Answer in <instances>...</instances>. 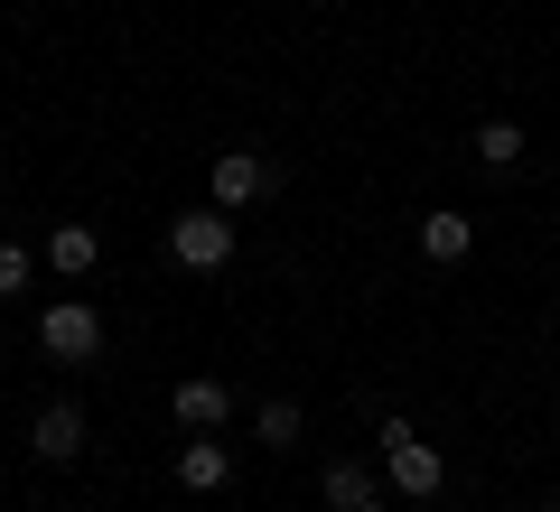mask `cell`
<instances>
[{"mask_svg":"<svg viewBox=\"0 0 560 512\" xmlns=\"http://www.w3.org/2000/svg\"><path fill=\"white\" fill-rule=\"evenodd\" d=\"M168 261H187V271H224V261H234V215H224V205L178 215V224H168Z\"/></svg>","mask_w":560,"mask_h":512,"instance_id":"obj_1","label":"cell"},{"mask_svg":"<svg viewBox=\"0 0 560 512\" xmlns=\"http://www.w3.org/2000/svg\"><path fill=\"white\" fill-rule=\"evenodd\" d=\"M38 345H47L57 364H94V345H103V317L84 308V298H57V308L38 317Z\"/></svg>","mask_w":560,"mask_h":512,"instance_id":"obj_2","label":"cell"},{"mask_svg":"<svg viewBox=\"0 0 560 512\" xmlns=\"http://www.w3.org/2000/svg\"><path fill=\"white\" fill-rule=\"evenodd\" d=\"M383 456H393V485L411 493V503H430V493H440V456L420 448V438L401 429V419H393V429H383Z\"/></svg>","mask_w":560,"mask_h":512,"instance_id":"obj_3","label":"cell"},{"mask_svg":"<svg viewBox=\"0 0 560 512\" xmlns=\"http://www.w3.org/2000/svg\"><path fill=\"white\" fill-rule=\"evenodd\" d=\"M28 448H38L47 466H66V456L84 448V410H75V401H47V410H38V429H28Z\"/></svg>","mask_w":560,"mask_h":512,"instance_id":"obj_4","label":"cell"},{"mask_svg":"<svg viewBox=\"0 0 560 512\" xmlns=\"http://www.w3.org/2000/svg\"><path fill=\"white\" fill-rule=\"evenodd\" d=\"M261 187H271V168H261L253 150H224V158H215V205H224V215H234V205H253Z\"/></svg>","mask_w":560,"mask_h":512,"instance_id":"obj_5","label":"cell"},{"mask_svg":"<svg viewBox=\"0 0 560 512\" xmlns=\"http://www.w3.org/2000/svg\"><path fill=\"white\" fill-rule=\"evenodd\" d=\"M168 410H178V429H224V410H234V392H224V382H178V392H168Z\"/></svg>","mask_w":560,"mask_h":512,"instance_id":"obj_6","label":"cell"},{"mask_svg":"<svg viewBox=\"0 0 560 512\" xmlns=\"http://www.w3.org/2000/svg\"><path fill=\"white\" fill-rule=\"evenodd\" d=\"M224 475H234V456H224V448H215V438H206V429H197V448H178V485H187V493H215V485H224Z\"/></svg>","mask_w":560,"mask_h":512,"instance_id":"obj_7","label":"cell"},{"mask_svg":"<svg viewBox=\"0 0 560 512\" xmlns=\"http://www.w3.org/2000/svg\"><path fill=\"white\" fill-rule=\"evenodd\" d=\"M467 242H477L467 215H448V205H440V215H420V252H430V261H467Z\"/></svg>","mask_w":560,"mask_h":512,"instance_id":"obj_8","label":"cell"},{"mask_svg":"<svg viewBox=\"0 0 560 512\" xmlns=\"http://www.w3.org/2000/svg\"><path fill=\"white\" fill-rule=\"evenodd\" d=\"M47 261H57L66 279H84L94 271V224H57V234H47Z\"/></svg>","mask_w":560,"mask_h":512,"instance_id":"obj_9","label":"cell"},{"mask_svg":"<svg viewBox=\"0 0 560 512\" xmlns=\"http://www.w3.org/2000/svg\"><path fill=\"white\" fill-rule=\"evenodd\" d=\"M318 493H327L337 512H355V503H374V475H364L355 456H346V466H327V475H318Z\"/></svg>","mask_w":560,"mask_h":512,"instance_id":"obj_10","label":"cell"},{"mask_svg":"<svg viewBox=\"0 0 560 512\" xmlns=\"http://www.w3.org/2000/svg\"><path fill=\"white\" fill-rule=\"evenodd\" d=\"M467 150H477L486 168H514V158H523V131H514V121H477V140H467Z\"/></svg>","mask_w":560,"mask_h":512,"instance_id":"obj_11","label":"cell"},{"mask_svg":"<svg viewBox=\"0 0 560 512\" xmlns=\"http://www.w3.org/2000/svg\"><path fill=\"white\" fill-rule=\"evenodd\" d=\"M253 438H261V448H300V401H261Z\"/></svg>","mask_w":560,"mask_h":512,"instance_id":"obj_12","label":"cell"},{"mask_svg":"<svg viewBox=\"0 0 560 512\" xmlns=\"http://www.w3.org/2000/svg\"><path fill=\"white\" fill-rule=\"evenodd\" d=\"M28 289V252H20V242H0V298H20Z\"/></svg>","mask_w":560,"mask_h":512,"instance_id":"obj_13","label":"cell"},{"mask_svg":"<svg viewBox=\"0 0 560 512\" xmlns=\"http://www.w3.org/2000/svg\"><path fill=\"white\" fill-rule=\"evenodd\" d=\"M355 512H383V503H355Z\"/></svg>","mask_w":560,"mask_h":512,"instance_id":"obj_14","label":"cell"},{"mask_svg":"<svg viewBox=\"0 0 560 512\" xmlns=\"http://www.w3.org/2000/svg\"><path fill=\"white\" fill-rule=\"evenodd\" d=\"M504 512H523V503H504Z\"/></svg>","mask_w":560,"mask_h":512,"instance_id":"obj_15","label":"cell"}]
</instances>
